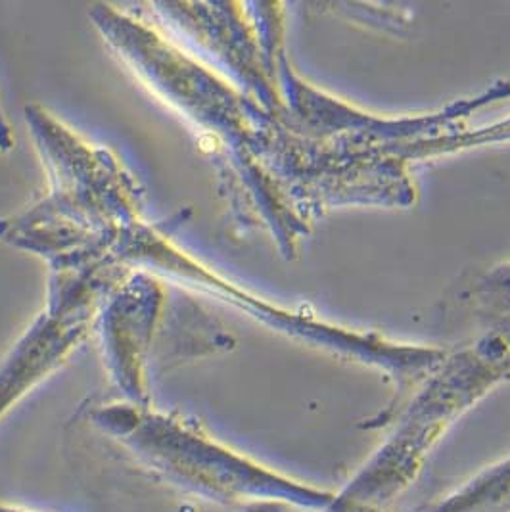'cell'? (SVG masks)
I'll list each match as a JSON object with an SVG mask.
<instances>
[{"label": "cell", "mask_w": 510, "mask_h": 512, "mask_svg": "<svg viewBox=\"0 0 510 512\" xmlns=\"http://www.w3.org/2000/svg\"><path fill=\"white\" fill-rule=\"evenodd\" d=\"M169 302L160 280L140 273L114 284L110 300L98 319L102 348L110 376L125 403L150 407L148 359L162 338L165 303Z\"/></svg>", "instance_id": "obj_4"}, {"label": "cell", "mask_w": 510, "mask_h": 512, "mask_svg": "<svg viewBox=\"0 0 510 512\" xmlns=\"http://www.w3.org/2000/svg\"><path fill=\"white\" fill-rule=\"evenodd\" d=\"M14 144L12 140V133H10V127H8V121L2 116V110H0V152H6L10 150Z\"/></svg>", "instance_id": "obj_6"}, {"label": "cell", "mask_w": 510, "mask_h": 512, "mask_svg": "<svg viewBox=\"0 0 510 512\" xmlns=\"http://www.w3.org/2000/svg\"><path fill=\"white\" fill-rule=\"evenodd\" d=\"M25 114L50 167L52 194L0 221V240L47 256L54 271L116 263L117 238L139 223V185L110 150L81 139L47 110L27 106Z\"/></svg>", "instance_id": "obj_1"}, {"label": "cell", "mask_w": 510, "mask_h": 512, "mask_svg": "<svg viewBox=\"0 0 510 512\" xmlns=\"http://www.w3.org/2000/svg\"><path fill=\"white\" fill-rule=\"evenodd\" d=\"M319 512H388V511H365V509H344V507H334V505H330L328 509L325 511Z\"/></svg>", "instance_id": "obj_9"}, {"label": "cell", "mask_w": 510, "mask_h": 512, "mask_svg": "<svg viewBox=\"0 0 510 512\" xmlns=\"http://www.w3.org/2000/svg\"><path fill=\"white\" fill-rule=\"evenodd\" d=\"M0 512H37V511H31V509H25V507H20V505H12V503H2V501H0Z\"/></svg>", "instance_id": "obj_8"}, {"label": "cell", "mask_w": 510, "mask_h": 512, "mask_svg": "<svg viewBox=\"0 0 510 512\" xmlns=\"http://www.w3.org/2000/svg\"><path fill=\"white\" fill-rule=\"evenodd\" d=\"M106 275L110 263L56 271L47 309L0 363V420L85 340L100 296L114 286Z\"/></svg>", "instance_id": "obj_3"}, {"label": "cell", "mask_w": 510, "mask_h": 512, "mask_svg": "<svg viewBox=\"0 0 510 512\" xmlns=\"http://www.w3.org/2000/svg\"><path fill=\"white\" fill-rule=\"evenodd\" d=\"M242 512H296L286 505H279V503H261V505H252L242 509Z\"/></svg>", "instance_id": "obj_7"}, {"label": "cell", "mask_w": 510, "mask_h": 512, "mask_svg": "<svg viewBox=\"0 0 510 512\" xmlns=\"http://www.w3.org/2000/svg\"><path fill=\"white\" fill-rule=\"evenodd\" d=\"M91 422L152 478L215 505L242 511L279 503L298 512H319L336 497V491L288 476L217 442L181 415L123 401L94 409Z\"/></svg>", "instance_id": "obj_2"}, {"label": "cell", "mask_w": 510, "mask_h": 512, "mask_svg": "<svg viewBox=\"0 0 510 512\" xmlns=\"http://www.w3.org/2000/svg\"><path fill=\"white\" fill-rule=\"evenodd\" d=\"M415 512H510V457Z\"/></svg>", "instance_id": "obj_5"}]
</instances>
